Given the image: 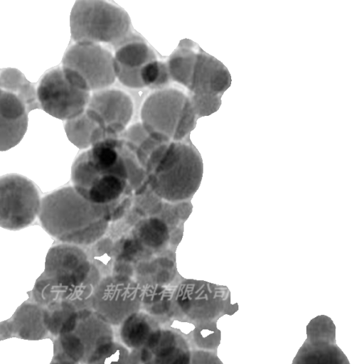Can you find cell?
I'll return each mask as SVG.
<instances>
[{
	"mask_svg": "<svg viewBox=\"0 0 364 364\" xmlns=\"http://www.w3.org/2000/svg\"><path fill=\"white\" fill-rule=\"evenodd\" d=\"M217 321L196 323L190 343L191 349L213 352L217 350L221 340V332L218 328Z\"/></svg>",
	"mask_w": 364,
	"mask_h": 364,
	"instance_id": "obj_25",
	"label": "cell"
},
{
	"mask_svg": "<svg viewBox=\"0 0 364 364\" xmlns=\"http://www.w3.org/2000/svg\"><path fill=\"white\" fill-rule=\"evenodd\" d=\"M14 334L27 340H39L48 332L44 308L35 302H25L16 311L11 321Z\"/></svg>",
	"mask_w": 364,
	"mask_h": 364,
	"instance_id": "obj_20",
	"label": "cell"
},
{
	"mask_svg": "<svg viewBox=\"0 0 364 364\" xmlns=\"http://www.w3.org/2000/svg\"><path fill=\"white\" fill-rule=\"evenodd\" d=\"M132 354L138 364H190L191 348L181 336L161 328Z\"/></svg>",
	"mask_w": 364,
	"mask_h": 364,
	"instance_id": "obj_14",
	"label": "cell"
},
{
	"mask_svg": "<svg viewBox=\"0 0 364 364\" xmlns=\"http://www.w3.org/2000/svg\"><path fill=\"white\" fill-rule=\"evenodd\" d=\"M0 81L2 88L15 93L26 82V79L18 70L9 68L1 73Z\"/></svg>",
	"mask_w": 364,
	"mask_h": 364,
	"instance_id": "obj_30",
	"label": "cell"
},
{
	"mask_svg": "<svg viewBox=\"0 0 364 364\" xmlns=\"http://www.w3.org/2000/svg\"><path fill=\"white\" fill-rule=\"evenodd\" d=\"M71 36L75 43L114 44L131 31V20L122 8L102 0L75 1L70 13Z\"/></svg>",
	"mask_w": 364,
	"mask_h": 364,
	"instance_id": "obj_6",
	"label": "cell"
},
{
	"mask_svg": "<svg viewBox=\"0 0 364 364\" xmlns=\"http://www.w3.org/2000/svg\"><path fill=\"white\" fill-rule=\"evenodd\" d=\"M196 55L193 48L178 46L166 63L172 81L189 88Z\"/></svg>",
	"mask_w": 364,
	"mask_h": 364,
	"instance_id": "obj_23",
	"label": "cell"
},
{
	"mask_svg": "<svg viewBox=\"0 0 364 364\" xmlns=\"http://www.w3.org/2000/svg\"><path fill=\"white\" fill-rule=\"evenodd\" d=\"M306 340L309 342L336 343V327L332 320L326 316L313 318L306 327Z\"/></svg>",
	"mask_w": 364,
	"mask_h": 364,
	"instance_id": "obj_28",
	"label": "cell"
},
{
	"mask_svg": "<svg viewBox=\"0 0 364 364\" xmlns=\"http://www.w3.org/2000/svg\"><path fill=\"white\" fill-rule=\"evenodd\" d=\"M292 364H350L346 355L335 343L306 341Z\"/></svg>",
	"mask_w": 364,
	"mask_h": 364,
	"instance_id": "obj_21",
	"label": "cell"
},
{
	"mask_svg": "<svg viewBox=\"0 0 364 364\" xmlns=\"http://www.w3.org/2000/svg\"><path fill=\"white\" fill-rule=\"evenodd\" d=\"M141 290L137 281L127 274L104 277L94 289L91 306L112 326H119L141 310Z\"/></svg>",
	"mask_w": 364,
	"mask_h": 364,
	"instance_id": "obj_10",
	"label": "cell"
},
{
	"mask_svg": "<svg viewBox=\"0 0 364 364\" xmlns=\"http://www.w3.org/2000/svg\"><path fill=\"white\" fill-rule=\"evenodd\" d=\"M121 136L127 148L135 155L139 163L144 166L151 152L162 144L153 139L141 122L130 125Z\"/></svg>",
	"mask_w": 364,
	"mask_h": 364,
	"instance_id": "obj_22",
	"label": "cell"
},
{
	"mask_svg": "<svg viewBox=\"0 0 364 364\" xmlns=\"http://www.w3.org/2000/svg\"><path fill=\"white\" fill-rule=\"evenodd\" d=\"M50 364H80L78 363L70 360L68 358H54Z\"/></svg>",
	"mask_w": 364,
	"mask_h": 364,
	"instance_id": "obj_34",
	"label": "cell"
},
{
	"mask_svg": "<svg viewBox=\"0 0 364 364\" xmlns=\"http://www.w3.org/2000/svg\"><path fill=\"white\" fill-rule=\"evenodd\" d=\"M141 123L161 143L181 141L195 128L197 117L187 94L169 87L154 91L144 101Z\"/></svg>",
	"mask_w": 364,
	"mask_h": 364,
	"instance_id": "obj_5",
	"label": "cell"
},
{
	"mask_svg": "<svg viewBox=\"0 0 364 364\" xmlns=\"http://www.w3.org/2000/svg\"><path fill=\"white\" fill-rule=\"evenodd\" d=\"M145 167L153 191L170 202L190 198L199 188L203 172L199 152L183 141L159 145Z\"/></svg>",
	"mask_w": 364,
	"mask_h": 364,
	"instance_id": "obj_3",
	"label": "cell"
},
{
	"mask_svg": "<svg viewBox=\"0 0 364 364\" xmlns=\"http://www.w3.org/2000/svg\"><path fill=\"white\" fill-rule=\"evenodd\" d=\"M85 112L106 136H117L131 122L134 103L124 90L108 87L91 93Z\"/></svg>",
	"mask_w": 364,
	"mask_h": 364,
	"instance_id": "obj_13",
	"label": "cell"
},
{
	"mask_svg": "<svg viewBox=\"0 0 364 364\" xmlns=\"http://www.w3.org/2000/svg\"><path fill=\"white\" fill-rule=\"evenodd\" d=\"M41 197L34 183L21 175L0 177V227L18 230L30 225L38 216Z\"/></svg>",
	"mask_w": 364,
	"mask_h": 364,
	"instance_id": "obj_11",
	"label": "cell"
},
{
	"mask_svg": "<svg viewBox=\"0 0 364 364\" xmlns=\"http://www.w3.org/2000/svg\"><path fill=\"white\" fill-rule=\"evenodd\" d=\"M140 75L144 87L154 91L168 88L172 82L167 63L157 59L145 65Z\"/></svg>",
	"mask_w": 364,
	"mask_h": 364,
	"instance_id": "obj_27",
	"label": "cell"
},
{
	"mask_svg": "<svg viewBox=\"0 0 364 364\" xmlns=\"http://www.w3.org/2000/svg\"><path fill=\"white\" fill-rule=\"evenodd\" d=\"M38 216L50 236L62 243L80 247L99 241L111 220L109 205L89 202L73 186L44 196Z\"/></svg>",
	"mask_w": 364,
	"mask_h": 364,
	"instance_id": "obj_1",
	"label": "cell"
},
{
	"mask_svg": "<svg viewBox=\"0 0 364 364\" xmlns=\"http://www.w3.org/2000/svg\"><path fill=\"white\" fill-rule=\"evenodd\" d=\"M40 107L50 115L69 120L82 114L88 105L91 92L73 86L61 68L47 72L37 88Z\"/></svg>",
	"mask_w": 364,
	"mask_h": 364,
	"instance_id": "obj_12",
	"label": "cell"
},
{
	"mask_svg": "<svg viewBox=\"0 0 364 364\" xmlns=\"http://www.w3.org/2000/svg\"><path fill=\"white\" fill-rule=\"evenodd\" d=\"M28 112L18 95L2 90L0 94V151L16 146L28 127Z\"/></svg>",
	"mask_w": 364,
	"mask_h": 364,
	"instance_id": "obj_16",
	"label": "cell"
},
{
	"mask_svg": "<svg viewBox=\"0 0 364 364\" xmlns=\"http://www.w3.org/2000/svg\"><path fill=\"white\" fill-rule=\"evenodd\" d=\"M114 341L111 325L101 319L92 308L80 310L69 317L58 336L54 358L86 364L100 348Z\"/></svg>",
	"mask_w": 364,
	"mask_h": 364,
	"instance_id": "obj_7",
	"label": "cell"
},
{
	"mask_svg": "<svg viewBox=\"0 0 364 364\" xmlns=\"http://www.w3.org/2000/svg\"><path fill=\"white\" fill-rule=\"evenodd\" d=\"M14 334L11 322L4 321L0 323V336L7 338Z\"/></svg>",
	"mask_w": 364,
	"mask_h": 364,
	"instance_id": "obj_33",
	"label": "cell"
},
{
	"mask_svg": "<svg viewBox=\"0 0 364 364\" xmlns=\"http://www.w3.org/2000/svg\"><path fill=\"white\" fill-rule=\"evenodd\" d=\"M118 327L119 342L134 353L141 349L162 326L152 316L140 310Z\"/></svg>",
	"mask_w": 364,
	"mask_h": 364,
	"instance_id": "obj_19",
	"label": "cell"
},
{
	"mask_svg": "<svg viewBox=\"0 0 364 364\" xmlns=\"http://www.w3.org/2000/svg\"><path fill=\"white\" fill-rule=\"evenodd\" d=\"M86 364H138L131 351L117 341L100 348Z\"/></svg>",
	"mask_w": 364,
	"mask_h": 364,
	"instance_id": "obj_26",
	"label": "cell"
},
{
	"mask_svg": "<svg viewBox=\"0 0 364 364\" xmlns=\"http://www.w3.org/2000/svg\"><path fill=\"white\" fill-rule=\"evenodd\" d=\"M138 283L141 290V310L161 326L172 319L185 317L173 301L174 288L158 284Z\"/></svg>",
	"mask_w": 364,
	"mask_h": 364,
	"instance_id": "obj_17",
	"label": "cell"
},
{
	"mask_svg": "<svg viewBox=\"0 0 364 364\" xmlns=\"http://www.w3.org/2000/svg\"><path fill=\"white\" fill-rule=\"evenodd\" d=\"M190 364H223L215 352L191 349Z\"/></svg>",
	"mask_w": 364,
	"mask_h": 364,
	"instance_id": "obj_32",
	"label": "cell"
},
{
	"mask_svg": "<svg viewBox=\"0 0 364 364\" xmlns=\"http://www.w3.org/2000/svg\"><path fill=\"white\" fill-rule=\"evenodd\" d=\"M231 85L228 68L203 50L197 52L188 92L198 95L222 97Z\"/></svg>",
	"mask_w": 364,
	"mask_h": 364,
	"instance_id": "obj_15",
	"label": "cell"
},
{
	"mask_svg": "<svg viewBox=\"0 0 364 364\" xmlns=\"http://www.w3.org/2000/svg\"><path fill=\"white\" fill-rule=\"evenodd\" d=\"M112 46L114 69L140 73L145 65L157 59L145 40L132 31Z\"/></svg>",
	"mask_w": 364,
	"mask_h": 364,
	"instance_id": "obj_18",
	"label": "cell"
},
{
	"mask_svg": "<svg viewBox=\"0 0 364 364\" xmlns=\"http://www.w3.org/2000/svg\"><path fill=\"white\" fill-rule=\"evenodd\" d=\"M196 323L188 318H178L171 320L162 325L163 328L171 330L184 338L189 343Z\"/></svg>",
	"mask_w": 364,
	"mask_h": 364,
	"instance_id": "obj_31",
	"label": "cell"
},
{
	"mask_svg": "<svg viewBox=\"0 0 364 364\" xmlns=\"http://www.w3.org/2000/svg\"><path fill=\"white\" fill-rule=\"evenodd\" d=\"M197 118L208 116L216 112L221 105V97L198 95L187 93Z\"/></svg>",
	"mask_w": 364,
	"mask_h": 364,
	"instance_id": "obj_29",
	"label": "cell"
},
{
	"mask_svg": "<svg viewBox=\"0 0 364 364\" xmlns=\"http://www.w3.org/2000/svg\"><path fill=\"white\" fill-rule=\"evenodd\" d=\"M138 163L124 143L120 152L107 148L88 149L73 164V187L89 202L109 205L122 196L129 171Z\"/></svg>",
	"mask_w": 364,
	"mask_h": 364,
	"instance_id": "obj_2",
	"label": "cell"
},
{
	"mask_svg": "<svg viewBox=\"0 0 364 364\" xmlns=\"http://www.w3.org/2000/svg\"><path fill=\"white\" fill-rule=\"evenodd\" d=\"M83 247L61 243L48 250L41 277L48 284L53 302L77 308L91 305L94 289L102 277Z\"/></svg>",
	"mask_w": 364,
	"mask_h": 364,
	"instance_id": "obj_4",
	"label": "cell"
},
{
	"mask_svg": "<svg viewBox=\"0 0 364 364\" xmlns=\"http://www.w3.org/2000/svg\"><path fill=\"white\" fill-rule=\"evenodd\" d=\"M61 68L73 86L85 92L110 87L116 80L112 53L97 43H75L64 54Z\"/></svg>",
	"mask_w": 364,
	"mask_h": 364,
	"instance_id": "obj_8",
	"label": "cell"
},
{
	"mask_svg": "<svg viewBox=\"0 0 364 364\" xmlns=\"http://www.w3.org/2000/svg\"><path fill=\"white\" fill-rule=\"evenodd\" d=\"M0 88H2L1 81H0Z\"/></svg>",
	"mask_w": 364,
	"mask_h": 364,
	"instance_id": "obj_35",
	"label": "cell"
},
{
	"mask_svg": "<svg viewBox=\"0 0 364 364\" xmlns=\"http://www.w3.org/2000/svg\"><path fill=\"white\" fill-rule=\"evenodd\" d=\"M173 298L180 312L195 323L218 320L238 309L237 303L232 304L227 287L202 280L181 281L174 288Z\"/></svg>",
	"mask_w": 364,
	"mask_h": 364,
	"instance_id": "obj_9",
	"label": "cell"
},
{
	"mask_svg": "<svg viewBox=\"0 0 364 364\" xmlns=\"http://www.w3.org/2000/svg\"><path fill=\"white\" fill-rule=\"evenodd\" d=\"M98 126L92 121L85 112L67 120L65 130L68 139L77 148L86 149L91 147V137Z\"/></svg>",
	"mask_w": 364,
	"mask_h": 364,
	"instance_id": "obj_24",
	"label": "cell"
}]
</instances>
